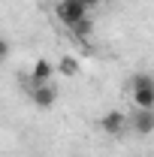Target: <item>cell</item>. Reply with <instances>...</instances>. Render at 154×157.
<instances>
[{
    "mask_svg": "<svg viewBox=\"0 0 154 157\" xmlns=\"http://www.w3.org/2000/svg\"><path fill=\"white\" fill-rule=\"evenodd\" d=\"M133 103L136 109H154V78L148 73L133 76Z\"/></svg>",
    "mask_w": 154,
    "mask_h": 157,
    "instance_id": "1",
    "label": "cell"
},
{
    "mask_svg": "<svg viewBox=\"0 0 154 157\" xmlns=\"http://www.w3.org/2000/svg\"><path fill=\"white\" fill-rule=\"evenodd\" d=\"M55 15H58V21H60V24H67V27L73 30L79 21H82V18H88L91 12H88V9H85L79 0H58V6H55Z\"/></svg>",
    "mask_w": 154,
    "mask_h": 157,
    "instance_id": "2",
    "label": "cell"
},
{
    "mask_svg": "<svg viewBox=\"0 0 154 157\" xmlns=\"http://www.w3.org/2000/svg\"><path fill=\"white\" fill-rule=\"evenodd\" d=\"M100 130L106 133V136H118V133H124L127 130V115L124 112H106V115L100 118Z\"/></svg>",
    "mask_w": 154,
    "mask_h": 157,
    "instance_id": "3",
    "label": "cell"
},
{
    "mask_svg": "<svg viewBox=\"0 0 154 157\" xmlns=\"http://www.w3.org/2000/svg\"><path fill=\"white\" fill-rule=\"evenodd\" d=\"M127 124L133 127L139 136H148V133H154V109H136L133 118H127Z\"/></svg>",
    "mask_w": 154,
    "mask_h": 157,
    "instance_id": "4",
    "label": "cell"
},
{
    "mask_svg": "<svg viewBox=\"0 0 154 157\" xmlns=\"http://www.w3.org/2000/svg\"><path fill=\"white\" fill-rule=\"evenodd\" d=\"M52 76H55V63L45 58L33 60V67H30V82H33V88L39 85H52Z\"/></svg>",
    "mask_w": 154,
    "mask_h": 157,
    "instance_id": "5",
    "label": "cell"
},
{
    "mask_svg": "<svg viewBox=\"0 0 154 157\" xmlns=\"http://www.w3.org/2000/svg\"><path fill=\"white\" fill-rule=\"evenodd\" d=\"M33 103H37L39 109H52L55 106V100H58V91L52 88V85H39V88H33Z\"/></svg>",
    "mask_w": 154,
    "mask_h": 157,
    "instance_id": "6",
    "label": "cell"
},
{
    "mask_svg": "<svg viewBox=\"0 0 154 157\" xmlns=\"http://www.w3.org/2000/svg\"><path fill=\"white\" fill-rule=\"evenodd\" d=\"M55 70H58L64 78H76V76H79V60L73 58V55H64V58L58 60V67H55Z\"/></svg>",
    "mask_w": 154,
    "mask_h": 157,
    "instance_id": "7",
    "label": "cell"
},
{
    "mask_svg": "<svg viewBox=\"0 0 154 157\" xmlns=\"http://www.w3.org/2000/svg\"><path fill=\"white\" fill-rule=\"evenodd\" d=\"M73 30H76L79 36H91V30H94V21H91V15H88V18H82L76 27H73Z\"/></svg>",
    "mask_w": 154,
    "mask_h": 157,
    "instance_id": "8",
    "label": "cell"
},
{
    "mask_svg": "<svg viewBox=\"0 0 154 157\" xmlns=\"http://www.w3.org/2000/svg\"><path fill=\"white\" fill-rule=\"evenodd\" d=\"M6 58H9V42L0 36V60H6Z\"/></svg>",
    "mask_w": 154,
    "mask_h": 157,
    "instance_id": "9",
    "label": "cell"
},
{
    "mask_svg": "<svg viewBox=\"0 0 154 157\" xmlns=\"http://www.w3.org/2000/svg\"><path fill=\"white\" fill-rule=\"evenodd\" d=\"M79 3H82V6H85V9L91 12V9H94V6H97V3H100V0H79Z\"/></svg>",
    "mask_w": 154,
    "mask_h": 157,
    "instance_id": "10",
    "label": "cell"
}]
</instances>
